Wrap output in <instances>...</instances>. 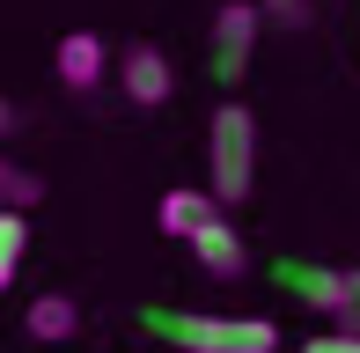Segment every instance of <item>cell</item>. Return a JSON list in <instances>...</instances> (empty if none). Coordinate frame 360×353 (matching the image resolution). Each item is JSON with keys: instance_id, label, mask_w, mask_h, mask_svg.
<instances>
[{"instance_id": "cell-14", "label": "cell", "mask_w": 360, "mask_h": 353, "mask_svg": "<svg viewBox=\"0 0 360 353\" xmlns=\"http://www.w3.org/2000/svg\"><path fill=\"white\" fill-rule=\"evenodd\" d=\"M15 133V103H0V140H8Z\"/></svg>"}, {"instance_id": "cell-12", "label": "cell", "mask_w": 360, "mask_h": 353, "mask_svg": "<svg viewBox=\"0 0 360 353\" xmlns=\"http://www.w3.org/2000/svg\"><path fill=\"white\" fill-rule=\"evenodd\" d=\"M257 15H265V23H287V30H302V23H309V0H257Z\"/></svg>"}, {"instance_id": "cell-7", "label": "cell", "mask_w": 360, "mask_h": 353, "mask_svg": "<svg viewBox=\"0 0 360 353\" xmlns=\"http://www.w3.org/2000/svg\"><path fill=\"white\" fill-rule=\"evenodd\" d=\"M52 67H59V82H67V89H96V82H103V67H110V52H103L96 30H67L59 52H52Z\"/></svg>"}, {"instance_id": "cell-8", "label": "cell", "mask_w": 360, "mask_h": 353, "mask_svg": "<svg viewBox=\"0 0 360 353\" xmlns=\"http://www.w3.org/2000/svg\"><path fill=\"white\" fill-rule=\"evenodd\" d=\"M22 331H30L37 346H67L74 331H81V302H74V295H37V302H30V316H22Z\"/></svg>"}, {"instance_id": "cell-6", "label": "cell", "mask_w": 360, "mask_h": 353, "mask_svg": "<svg viewBox=\"0 0 360 353\" xmlns=\"http://www.w3.org/2000/svg\"><path fill=\"white\" fill-rule=\"evenodd\" d=\"M302 295L331 316V331H360V265H323L302 272Z\"/></svg>"}, {"instance_id": "cell-2", "label": "cell", "mask_w": 360, "mask_h": 353, "mask_svg": "<svg viewBox=\"0 0 360 353\" xmlns=\"http://www.w3.org/2000/svg\"><path fill=\"white\" fill-rule=\"evenodd\" d=\"M184 353H280V331L265 316H162Z\"/></svg>"}, {"instance_id": "cell-13", "label": "cell", "mask_w": 360, "mask_h": 353, "mask_svg": "<svg viewBox=\"0 0 360 353\" xmlns=\"http://www.w3.org/2000/svg\"><path fill=\"white\" fill-rule=\"evenodd\" d=\"M302 353H360V331H323V339H309Z\"/></svg>"}, {"instance_id": "cell-1", "label": "cell", "mask_w": 360, "mask_h": 353, "mask_svg": "<svg viewBox=\"0 0 360 353\" xmlns=\"http://www.w3.org/2000/svg\"><path fill=\"white\" fill-rule=\"evenodd\" d=\"M206 169H214V184H206V199L221 206H243L257 184V118L243 103H221L214 125H206Z\"/></svg>"}, {"instance_id": "cell-3", "label": "cell", "mask_w": 360, "mask_h": 353, "mask_svg": "<svg viewBox=\"0 0 360 353\" xmlns=\"http://www.w3.org/2000/svg\"><path fill=\"white\" fill-rule=\"evenodd\" d=\"M176 243L191 250V265H199L206 280H243V265H250V243L236 236V221H228L221 206H214L206 221H191V229L176 236Z\"/></svg>"}, {"instance_id": "cell-5", "label": "cell", "mask_w": 360, "mask_h": 353, "mask_svg": "<svg viewBox=\"0 0 360 353\" xmlns=\"http://www.w3.org/2000/svg\"><path fill=\"white\" fill-rule=\"evenodd\" d=\"M118 82H125V96H133L140 110H162L176 96V74H169V52L162 44H125V59H118Z\"/></svg>"}, {"instance_id": "cell-4", "label": "cell", "mask_w": 360, "mask_h": 353, "mask_svg": "<svg viewBox=\"0 0 360 353\" xmlns=\"http://www.w3.org/2000/svg\"><path fill=\"white\" fill-rule=\"evenodd\" d=\"M257 30H265V15H257V0H228V8L214 15V82H228V89H236L243 74H250Z\"/></svg>"}, {"instance_id": "cell-11", "label": "cell", "mask_w": 360, "mask_h": 353, "mask_svg": "<svg viewBox=\"0 0 360 353\" xmlns=\"http://www.w3.org/2000/svg\"><path fill=\"white\" fill-rule=\"evenodd\" d=\"M206 214H214L206 191H169V199H162V229H169V236H184L191 221H206Z\"/></svg>"}, {"instance_id": "cell-10", "label": "cell", "mask_w": 360, "mask_h": 353, "mask_svg": "<svg viewBox=\"0 0 360 353\" xmlns=\"http://www.w3.org/2000/svg\"><path fill=\"white\" fill-rule=\"evenodd\" d=\"M22 258H30V221H22V214H0V295L15 287Z\"/></svg>"}, {"instance_id": "cell-9", "label": "cell", "mask_w": 360, "mask_h": 353, "mask_svg": "<svg viewBox=\"0 0 360 353\" xmlns=\"http://www.w3.org/2000/svg\"><path fill=\"white\" fill-rule=\"evenodd\" d=\"M37 199H44V176H30L22 162H8V155H0V214H30Z\"/></svg>"}]
</instances>
